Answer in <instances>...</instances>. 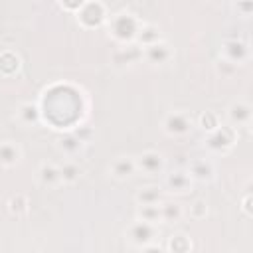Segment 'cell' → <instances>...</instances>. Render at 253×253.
<instances>
[{
	"label": "cell",
	"instance_id": "1",
	"mask_svg": "<svg viewBox=\"0 0 253 253\" xmlns=\"http://www.w3.org/2000/svg\"><path fill=\"white\" fill-rule=\"evenodd\" d=\"M140 24H142V20H140L134 12H130V10H121V12L113 14V16H109L107 34H109V38H113L117 43L128 45V43H134Z\"/></svg>",
	"mask_w": 253,
	"mask_h": 253
},
{
	"label": "cell",
	"instance_id": "2",
	"mask_svg": "<svg viewBox=\"0 0 253 253\" xmlns=\"http://www.w3.org/2000/svg\"><path fill=\"white\" fill-rule=\"evenodd\" d=\"M237 138H239L237 128L229 126L227 123H221L213 132L204 136V148L211 156H225L233 150V146L237 144Z\"/></svg>",
	"mask_w": 253,
	"mask_h": 253
},
{
	"label": "cell",
	"instance_id": "3",
	"mask_svg": "<svg viewBox=\"0 0 253 253\" xmlns=\"http://www.w3.org/2000/svg\"><path fill=\"white\" fill-rule=\"evenodd\" d=\"M75 20L85 30H95L107 26L109 22V8L101 0H83L81 8L75 14Z\"/></svg>",
	"mask_w": 253,
	"mask_h": 253
},
{
	"label": "cell",
	"instance_id": "4",
	"mask_svg": "<svg viewBox=\"0 0 253 253\" xmlns=\"http://www.w3.org/2000/svg\"><path fill=\"white\" fill-rule=\"evenodd\" d=\"M196 126V119L192 117L190 111H168L162 121H160V128L166 136H172V138H180V136H186L190 134V130Z\"/></svg>",
	"mask_w": 253,
	"mask_h": 253
},
{
	"label": "cell",
	"instance_id": "5",
	"mask_svg": "<svg viewBox=\"0 0 253 253\" xmlns=\"http://www.w3.org/2000/svg\"><path fill=\"white\" fill-rule=\"evenodd\" d=\"M158 237H160V227L140 219L130 221L125 229V239L136 249H142L150 243H158Z\"/></svg>",
	"mask_w": 253,
	"mask_h": 253
},
{
	"label": "cell",
	"instance_id": "6",
	"mask_svg": "<svg viewBox=\"0 0 253 253\" xmlns=\"http://www.w3.org/2000/svg\"><path fill=\"white\" fill-rule=\"evenodd\" d=\"M219 53H221V59L233 63L235 67H241V65L249 63V59H251V47H249V43L243 42V40H237V38L223 40L221 42V47H219Z\"/></svg>",
	"mask_w": 253,
	"mask_h": 253
},
{
	"label": "cell",
	"instance_id": "7",
	"mask_svg": "<svg viewBox=\"0 0 253 253\" xmlns=\"http://www.w3.org/2000/svg\"><path fill=\"white\" fill-rule=\"evenodd\" d=\"M136 172L144 176H160L166 172V158L158 150H144L134 156Z\"/></svg>",
	"mask_w": 253,
	"mask_h": 253
},
{
	"label": "cell",
	"instance_id": "8",
	"mask_svg": "<svg viewBox=\"0 0 253 253\" xmlns=\"http://www.w3.org/2000/svg\"><path fill=\"white\" fill-rule=\"evenodd\" d=\"M253 121V107L243 101V99H235L227 105L225 109V123L233 128H241V126H251Z\"/></svg>",
	"mask_w": 253,
	"mask_h": 253
},
{
	"label": "cell",
	"instance_id": "9",
	"mask_svg": "<svg viewBox=\"0 0 253 253\" xmlns=\"http://www.w3.org/2000/svg\"><path fill=\"white\" fill-rule=\"evenodd\" d=\"M142 61L152 67H164L174 61V47L164 40L148 47H142Z\"/></svg>",
	"mask_w": 253,
	"mask_h": 253
},
{
	"label": "cell",
	"instance_id": "10",
	"mask_svg": "<svg viewBox=\"0 0 253 253\" xmlns=\"http://www.w3.org/2000/svg\"><path fill=\"white\" fill-rule=\"evenodd\" d=\"M186 172L192 178V182L198 184H210L217 176V168L211 158H192L186 166Z\"/></svg>",
	"mask_w": 253,
	"mask_h": 253
},
{
	"label": "cell",
	"instance_id": "11",
	"mask_svg": "<svg viewBox=\"0 0 253 253\" xmlns=\"http://www.w3.org/2000/svg\"><path fill=\"white\" fill-rule=\"evenodd\" d=\"M192 188H194V182L186 170H174L164 174L162 190L166 196H184V194H190Z\"/></svg>",
	"mask_w": 253,
	"mask_h": 253
},
{
	"label": "cell",
	"instance_id": "12",
	"mask_svg": "<svg viewBox=\"0 0 253 253\" xmlns=\"http://www.w3.org/2000/svg\"><path fill=\"white\" fill-rule=\"evenodd\" d=\"M107 172L111 178L119 180V182H125L128 178H132L136 174V162H134V156L132 154H119L115 156L109 166H107Z\"/></svg>",
	"mask_w": 253,
	"mask_h": 253
},
{
	"label": "cell",
	"instance_id": "13",
	"mask_svg": "<svg viewBox=\"0 0 253 253\" xmlns=\"http://www.w3.org/2000/svg\"><path fill=\"white\" fill-rule=\"evenodd\" d=\"M142 61V47H138L136 43H128V45H121L113 55H111V63L117 69H130L136 63Z\"/></svg>",
	"mask_w": 253,
	"mask_h": 253
},
{
	"label": "cell",
	"instance_id": "14",
	"mask_svg": "<svg viewBox=\"0 0 253 253\" xmlns=\"http://www.w3.org/2000/svg\"><path fill=\"white\" fill-rule=\"evenodd\" d=\"M85 146H87V144H85L77 134H73L71 130L59 134L57 140H55V148H57V152H59L63 158H71V160H75L77 156H81L83 150H85Z\"/></svg>",
	"mask_w": 253,
	"mask_h": 253
},
{
	"label": "cell",
	"instance_id": "15",
	"mask_svg": "<svg viewBox=\"0 0 253 253\" xmlns=\"http://www.w3.org/2000/svg\"><path fill=\"white\" fill-rule=\"evenodd\" d=\"M36 180L40 186L53 190L61 186V176H59V164L51 162V160H43L38 168H36Z\"/></svg>",
	"mask_w": 253,
	"mask_h": 253
},
{
	"label": "cell",
	"instance_id": "16",
	"mask_svg": "<svg viewBox=\"0 0 253 253\" xmlns=\"http://www.w3.org/2000/svg\"><path fill=\"white\" fill-rule=\"evenodd\" d=\"M22 158L24 150L16 140H0V168H14Z\"/></svg>",
	"mask_w": 253,
	"mask_h": 253
},
{
	"label": "cell",
	"instance_id": "17",
	"mask_svg": "<svg viewBox=\"0 0 253 253\" xmlns=\"http://www.w3.org/2000/svg\"><path fill=\"white\" fill-rule=\"evenodd\" d=\"M16 119H18V123L24 125V126H38V125L43 123L40 105H38V103H32V101H24V103L18 105V109H16Z\"/></svg>",
	"mask_w": 253,
	"mask_h": 253
},
{
	"label": "cell",
	"instance_id": "18",
	"mask_svg": "<svg viewBox=\"0 0 253 253\" xmlns=\"http://www.w3.org/2000/svg\"><path fill=\"white\" fill-rule=\"evenodd\" d=\"M164 200H166V194H164L162 186H156V184L142 186L134 194L136 206H160Z\"/></svg>",
	"mask_w": 253,
	"mask_h": 253
},
{
	"label": "cell",
	"instance_id": "19",
	"mask_svg": "<svg viewBox=\"0 0 253 253\" xmlns=\"http://www.w3.org/2000/svg\"><path fill=\"white\" fill-rule=\"evenodd\" d=\"M22 69V57L14 49H2L0 51V77H16Z\"/></svg>",
	"mask_w": 253,
	"mask_h": 253
},
{
	"label": "cell",
	"instance_id": "20",
	"mask_svg": "<svg viewBox=\"0 0 253 253\" xmlns=\"http://www.w3.org/2000/svg\"><path fill=\"white\" fill-rule=\"evenodd\" d=\"M162 30L156 26V24H150V22H142L140 28H138V34H136V40L134 43L138 47H148L152 43H158L162 42Z\"/></svg>",
	"mask_w": 253,
	"mask_h": 253
},
{
	"label": "cell",
	"instance_id": "21",
	"mask_svg": "<svg viewBox=\"0 0 253 253\" xmlns=\"http://www.w3.org/2000/svg\"><path fill=\"white\" fill-rule=\"evenodd\" d=\"M158 211H160V223H178L184 217V206L168 198L158 206Z\"/></svg>",
	"mask_w": 253,
	"mask_h": 253
},
{
	"label": "cell",
	"instance_id": "22",
	"mask_svg": "<svg viewBox=\"0 0 253 253\" xmlns=\"http://www.w3.org/2000/svg\"><path fill=\"white\" fill-rule=\"evenodd\" d=\"M83 174V168L79 166L77 160L71 158H63V162L59 164V176H61V186H71L75 184Z\"/></svg>",
	"mask_w": 253,
	"mask_h": 253
},
{
	"label": "cell",
	"instance_id": "23",
	"mask_svg": "<svg viewBox=\"0 0 253 253\" xmlns=\"http://www.w3.org/2000/svg\"><path fill=\"white\" fill-rule=\"evenodd\" d=\"M164 249H166V253H192L194 243H192L190 235H186V233L180 231V233H172L168 237Z\"/></svg>",
	"mask_w": 253,
	"mask_h": 253
},
{
	"label": "cell",
	"instance_id": "24",
	"mask_svg": "<svg viewBox=\"0 0 253 253\" xmlns=\"http://www.w3.org/2000/svg\"><path fill=\"white\" fill-rule=\"evenodd\" d=\"M6 206H8L10 215H14V217H26L28 211H30V198L26 194H16V196H12L8 200Z\"/></svg>",
	"mask_w": 253,
	"mask_h": 253
},
{
	"label": "cell",
	"instance_id": "25",
	"mask_svg": "<svg viewBox=\"0 0 253 253\" xmlns=\"http://www.w3.org/2000/svg\"><path fill=\"white\" fill-rule=\"evenodd\" d=\"M219 125H221V119H219V115L213 113V111H204V113L196 119V126H198L200 130H204V134L213 132Z\"/></svg>",
	"mask_w": 253,
	"mask_h": 253
},
{
	"label": "cell",
	"instance_id": "26",
	"mask_svg": "<svg viewBox=\"0 0 253 253\" xmlns=\"http://www.w3.org/2000/svg\"><path fill=\"white\" fill-rule=\"evenodd\" d=\"M208 213H210V206H208V202L204 198H196L194 202H190L188 210H184V215H188V217H192L196 221L206 219Z\"/></svg>",
	"mask_w": 253,
	"mask_h": 253
},
{
	"label": "cell",
	"instance_id": "27",
	"mask_svg": "<svg viewBox=\"0 0 253 253\" xmlns=\"http://www.w3.org/2000/svg\"><path fill=\"white\" fill-rule=\"evenodd\" d=\"M134 219H140V221L158 225V223H160V211H158V206H136Z\"/></svg>",
	"mask_w": 253,
	"mask_h": 253
},
{
	"label": "cell",
	"instance_id": "28",
	"mask_svg": "<svg viewBox=\"0 0 253 253\" xmlns=\"http://www.w3.org/2000/svg\"><path fill=\"white\" fill-rule=\"evenodd\" d=\"M213 67H215V73L221 75V77H233L235 71H237V67H235L233 63H229V61H225V59H221V57L215 61Z\"/></svg>",
	"mask_w": 253,
	"mask_h": 253
},
{
	"label": "cell",
	"instance_id": "29",
	"mask_svg": "<svg viewBox=\"0 0 253 253\" xmlns=\"http://www.w3.org/2000/svg\"><path fill=\"white\" fill-rule=\"evenodd\" d=\"M71 132H73V134H77L85 144H89V140L93 138V128H91V126H87V125H83V123H81L79 126H75Z\"/></svg>",
	"mask_w": 253,
	"mask_h": 253
},
{
	"label": "cell",
	"instance_id": "30",
	"mask_svg": "<svg viewBox=\"0 0 253 253\" xmlns=\"http://www.w3.org/2000/svg\"><path fill=\"white\" fill-rule=\"evenodd\" d=\"M251 204H253V196H251V192H245L243 198H241V202H239V208H241V211L245 213V217H251V215H253Z\"/></svg>",
	"mask_w": 253,
	"mask_h": 253
},
{
	"label": "cell",
	"instance_id": "31",
	"mask_svg": "<svg viewBox=\"0 0 253 253\" xmlns=\"http://www.w3.org/2000/svg\"><path fill=\"white\" fill-rule=\"evenodd\" d=\"M233 10L241 18H249L253 14V2H237V4H233Z\"/></svg>",
	"mask_w": 253,
	"mask_h": 253
},
{
	"label": "cell",
	"instance_id": "32",
	"mask_svg": "<svg viewBox=\"0 0 253 253\" xmlns=\"http://www.w3.org/2000/svg\"><path fill=\"white\" fill-rule=\"evenodd\" d=\"M81 4H83V0H73V2H57V6H59L61 10L71 12L73 16H75V14H77V10L81 8Z\"/></svg>",
	"mask_w": 253,
	"mask_h": 253
},
{
	"label": "cell",
	"instance_id": "33",
	"mask_svg": "<svg viewBox=\"0 0 253 253\" xmlns=\"http://www.w3.org/2000/svg\"><path fill=\"white\" fill-rule=\"evenodd\" d=\"M140 253H166V249H164V245H160V243H150V245L142 247Z\"/></svg>",
	"mask_w": 253,
	"mask_h": 253
}]
</instances>
